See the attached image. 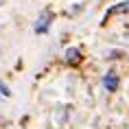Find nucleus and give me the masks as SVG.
Listing matches in <instances>:
<instances>
[{"mask_svg":"<svg viewBox=\"0 0 129 129\" xmlns=\"http://www.w3.org/2000/svg\"><path fill=\"white\" fill-rule=\"evenodd\" d=\"M46 28H48V15H44L40 20V24H35V31H37V33H44Z\"/></svg>","mask_w":129,"mask_h":129,"instance_id":"nucleus-3","label":"nucleus"},{"mask_svg":"<svg viewBox=\"0 0 129 129\" xmlns=\"http://www.w3.org/2000/svg\"><path fill=\"white\" fill-rule=\"evenodd\" d=\"M122 11H129V2H125V5H120V7H116V9H112L109 13H122Z\"/></svg>","mask_w":129,"mask_h":129,"instance_id":"nucleus-4","label":"nucleus"},{"mask_svg":"<svg viewBox=\"0 0 129 129\" xmlns=\"http://www.w3.org/2000/svg\"><path fill=\"white\" fill-rule=\"evenodd\" d=\"M66 61H70V63H79V61H81V53H79L77 48H68V50H66Z\"/></svg>","mask_w":129,"mask_h":129,"instance_id":"nucleus-2","label":"nucleus"},{"mask_svg":"<svg viewBox=\"0 0 129 129\" xmlns=\"http://www.w3.org/2000/svg\"><path fill=\"white\" fill-rule=\"evenodd\" d=\"M105 88H107L109 92H114V90L118 88V77H116L114 72H107V77H105Z\"/></svg>","mask_w":129,"mask_h":129,"instance_id":"nucleus-1","label":"nucleus"},{"mask_svg":"<svg viewBox=\"0 0 129 129\" xmlns=\"http://www.w3.org/2000/svg\"><path fill=\"white\" fill-rule=\"evenodd\" d=\"M0 94H2V96H11V92H9L7 85H2V83H0Z\"/></svg>","mask_w":129,"mask_h":129,"instance_id":"nucleus-5","label":"nucleus"}]
</instances>
